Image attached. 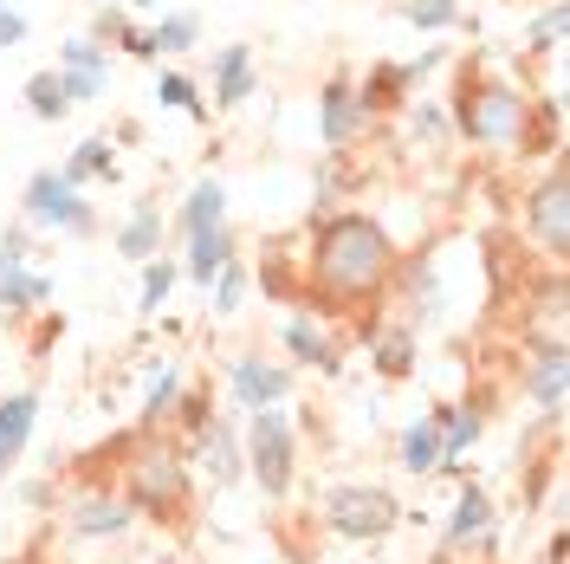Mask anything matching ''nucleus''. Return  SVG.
<instances>
[{
	"mask_svg": "<svg viewBox=\"0 0 570 564\" xmlns=\"http://www.w3.org/2000/svg\"><path fill=\"white\" fill-rule=\"evenodd\" d=\"M395 253H390V234L370 221V214H331L312 241V285L337 305H356L370 299L376 285L390 280Z\"/></svg>",
	"mask_w": 570,
	"mask_h": 564,
	"instance_id": "f257e3e1",
	"label": "nucleus"
},
{
	"mask_svg": "<svg viewBox=\"0 0 570 564\" xmlns=\"http://www.w3.org/2000/svg\"><path fill=\"white\" fill-rule=\"evenodd\" d=\"M461 130L473 143H487V149H512V143H525V130H532V98L512 91V85H473L466 78Z\"/></svg>",
	"mask_w": 570,
	"mask_h": 564,
	"instance_id": "f03ea898",
	"label": "nucleus"
},
{
	"mask_svg": "<svg viewBox=\"0 0 570 564\" xmlns=\"http://www.w3.org/2000/svg\"><path fill=\"white\" fill-rule=\"evenodd\" d=\"M124 474H130V506H142V513H176L181 499H188V467H181V455L156 448V441H142L137 455L124 460Z\"/></svg>",
	"mask_w": 570,
	"mask_h": 564,
	"instance_id": "7ed1b4c3",
	"label": "nucleus"
},
{
	"mask_svg": "<svg viewBox=\"0 0 570 564\" xmlns=\"http://www.w3.org/2000/svg\"><path fill=\"white\" fill-rule=\"evenodd\" d=\"M324 526L337 538H383L395 526V499L383 487H337L324 494Z\"/></svg>",
	"mask_w": 570,
	"mask_h": 564,
	"instance_id": "20e7f679",
	"label": "nucleus"
},
{
	"mask_svg": "<svg viewBox=\"0 0 570 564\" xmlns=\"http://www.w3.org/2000/svg\"><path fill=\"white\" fill-rule=\"evenodd\" d=\"M247 460L259 474V487L279 499L292 487V422L279 409H253V435H247Z\"/></svg>",
	"mask_w": 570,
	"mask_h": 564,
	"instance_id": "39448f33",
	"label": "nucleus"
},
{
	"mask_svg": "<svg viewBox=\"0 0 570 564\" xmlns=\"http://www.w3.org/2000/svg\"><path fill=\"white\" fill-rule=\"evenodd\" d=\"M27 214L46 221V227H66V234H91V208L78 202V188L66 176H52V169H39L27 182Z\"/></svg>",
	"mask_w": 570,
	"mask_h": 564,
	"instance_id": "423d86ee",
	"label": "nucleus"
},
{
	"mask_svg": "<svg viewBox=\"0 0 570 564\" xmlns=\"http://www.w3.org/2000/svg\"><path fill=\"white\" fill-rule=\"evenodd\" d=\"M564 214H570L564 176L551 169V176H544V188H538L532 202H525V227L538 234V247L551 253V260H564V253H570V227H564Z\"/></svg>",
	"mask_w": 570,
	"mask_h": 564,
	"instance_id": "0eeeda50",
	"label": "nucleus"
},
{
	"mask_svg": "<svg viewBox=\"0 0 570 564\" xmlns=\"http://www.w3.org/2000/svg\"><path fill=\"white\" fill-rule=\"evenodd\" d=\"M370 110H363V98H356L351 85L337 78V85H324V98H318V137L331 143V149H344V143L356 137V124H363Z\"/></svg>",
	"mask_w": 570,
	"mask_h": 564,
	"instance_id": "6e6552de",
	"label": "nucleus"
},
{
	"mask_svg": "<svg viewBox=\"0 0 570 564\" xmlns=\"http://www.w3.org/2000/svg\"><path fill=\"white\" fill-rule=\"evenodd\" d=\"M285 389H292V377H285L279 363H266V357H240V363H234V396H240V409H273Z\"/></svg>",
	"mask_w": 570,
	"mask_h": 564,
	"instance_id": "1a4fd4ad",
	"label": "nucleus"
},
{
	"mask_svg": "<svg viewBox=\"0 0 570 564\" xmlns=\"http://www.w3.org/2000/svg\"><path fill=\"white\" fill-rule=\"evenodd\" d=\"M195 460L208 467L214 487H234V480H240V448H234V428H220V422L195 428Z\"/></svg>",
	"mask_w": 570,
	"mask_h": 564,
	"instance_id": "9d476101",
	"label": "nucleus"
},
{
	"mask_svg": "<svg viewBox=\"0 0 570 564\" xmlns=\"http://www.w3.org/2000/svg\"><path fill=\"white\" fill-rule=\"evenodd\" d=\"M525 396H532L544 416H558V402H564V351L558 344L532 351V363H525Z\"/></svg>",
	"mask_w": 570,
	"mask_h": 564,
	"instance_id": "9b49d317",
	"label": "nucleus"
},
{
	"mask_svg": "<svg viewBox=\"0 0 570 564\" xmlns=\"http://www.w3.org/2000/svg\"><path fill=\"white\" fill-rule=\"evenodd\" d=\"M240 98H253V52L247 46H220V59H214V105L234 110Z\"/></svg>",
	"mask_w": 570,
	"mask_h": 564,
	"instance_id": "f8f14e48",
	"label": "nucleus"
},
{
	"mask_svg": "<svg viewBox=\"0 0 570 564\" xmlns=\"http://www.w3.org/2000/svg\"><path fill=\"white\" fill-rule=\"evenodd\" d=\"M33 416H39V396H7L0 402V474L20 460L27 435H33Z\"/></svg>",
	"mask_w": 570,
	"mask_h": 564,
	"instance_id": "ddd939ff",
	"label": "nucleus"
},
{
	"mask_svg": "<svg viewBox=\"0 0 570 564\" xmlns=\"http://www.w3.org/2000/svg\"><path fill=\"white\" fill-rule=\"evenodd\" d=\"M214 227H227V188L220 182H195V195L181 202V234L195 241V234H214Z\"/></svg>",
	"mask_w": 570,
	"mask_h": 564,
	"instance_id": "4468645a",
	"label": "nucleus"
},
{
	"mask_svg": "<svg viewBox=\"0 0 570 564\" xmlns=\"http://www.w3.org/2000/svg\"><path fill=\"white\" fill-rule=\"evenodd\" d=\"M124 526H130V499H110V494L78 499V519H71L78 538H105V532H124Z\"/></svg>",
	"mask_w": 570,
	"mask_h": 564,
	"instance_id": "2eb2a0df",
	"label": "nucleus"
},
{
	"mask_svg": "<svg viewBox=\"0 0 570 564\" xmlns=\"http://www.w3.org/2000/svg\"><path fill=\"white\" fill-rule=\"evenodd\" d=\"M480 532H493V499L480 487H461V506H454V526H448V545H473Z\"/></svg>",
	"mask_w": 570,
	"mask_h": 564,
	"instance_id": "dca6fc26",
	"label": "nucleus"
},
{
	"mask_svg": "<svg viewBox=\"0 0 570 564\" xmlns=\"http://www.w3.org/2000/svg\"><path fill=\"white\" fill-rule=\"evenodd\" d=\"M434 428H441V467H454V460L473 448L480 416H473V409H434Z\"/></svg>",
	"mask_w": 570,
	"mask_h": 564,
	"instance_id": "f3484780",
	"label": "nucleus"
},
{
	"mask_svg": "<svg viewBox=\"0 0 570 564\" xmlns=\"http://www.w3.org/2000/svg\"><path fill=\"white\" fill-rule=\"evenodd\" d=\"M163 247V214L156 208H137L124 227H117V253H130V260H149V253Z\"/></svg>",
	"mask_w": 570,
	"mask_h": 564,
	"instance_id": "a211bd4d",
	"label": "nucleus"
},
{
	"mask_svg": "<svg viewBox=\"0 0 570 564\" xmlns=\"http://www.w3.org/2000/svg\"><path fill=\"white\" fill-rule=\"evenodd\" d=\"M402 467H409V474H434V467H441V428H434V416L402 435Z\"/></svg>",
	"mask_w": 570,
	"mask_h": 564,
	"instance_id": "6ab92c4d",
	"label": "nucleus"
},
{
	"mask_svg": "<svg viewBox=\"0 0 570 564\" xmlns=\"http://www.w3.org/2000/svg\"><path fill=\"white\" fill-rule=\"evenodd\" d=\"M227 260H234V234H227V227H214V234H195V253H188V273H195V280H208V285H214V273H220Z\"/></svg>",
	"mask_w": 570,
	"mask_h": 564,
	"instance_id": "aec40b11",
	"label": "nucleus"
},
{
	"mask_svg": "<svg viewBox=\"0 0 570 564\" xmlns=\"http://www.w3.org/2000/svg\"><path fill=\"white\" fill-rule=\"evenodd\" d=\"M59 176L78 188V182H91V176H110V143L105 137H85L78 149H71V163L59 169Z\"/></svg>",
	"mask_w": 570,
	"mask_h": 564,
	"instance_id": "412c9836",
	"label": "nucleus"
},
{
	"mask_svg": "<svg viewBox=\"0 0 570 564\" xmlns=\"http://www.w3.org/2000/svg\"><path fill=\"white\" fill-rule=\"evenodd\" d=\"M195 33H202V20H195V13H169V20H156V27H149V52H188Z\"/></svg>",
	"mask_w": 570,
	"mask_h": 564,
	"instance_id": "4be33fe9",
	"label": "nucleus"
},
{
	"mask_svg": "<svg viewBox=\"0 0 570 564\" xmlns=\"http://www.w3.org/2000/svg\"><path fill=\"white\" fill-rule=\"evenodd\" d=\"M27 105H33V117H46V124H52V117H66V85H59V71H33V78H27Z\"/></svg>",
	"mask_w": 570,
	"mask_h": 564,
	"instance_id": "5701e85b",
	"label": "nucleus"
},
{
	"mask_svg": "<svg viewBox=\"0 0 570 564\" xmlns=\"http://www.w3.org/2000/svg\"><path fill=\"white\" fill-rule=\"evenodd\" d=\"M46 299V273H27V266H13L7 280H0V305H13V312H27Z\"/></svg>",
	"mask_w": 570,
	"mask_h": 564,
	"instance_id": "b1692460",
	"label": "nucleus"
},
{
	"mask_svg": "<svg viewBox=\"0 0 570 564\" xmlns=\"http://www.w3.org/2000/svg\"><path fill=\"white\" fill-rule=\"evenodd\" d=\"M176 396H181V370L176 363H163V377L149 383V402H142V422H163V416L176 409Z\"/></svg>",
	"mask_w": 570,
	"mask_h": 564,
	"instance_id": "393cba45",
	"label": "nucleus"
},
{
	"mask_svg": "<svg viewBox=\"0 0 570 564\" xmlns=\"http://www.w3.org/2000/svg\"><path fill=\"white\" fill-rule=\"evenodd\" d=\"M59 66L78 71V78H105V46L98 39H71V46H59Z\"/></svg>",
	"mask_w": 570,
	"mask_h": 564,
	"instance_id": "a878e982",
	"label": "nucleus"
},
{
	"mask_svg": "<svg viewBox=\"0 0 570 564\" xmlns=\"http://www.w3.org/2000/svg\"><path fill=\"white\" fill-rule=\"evenodd\" d=\"M454 20H461V0H409V27H422V33H441Z\"/></svg>",
	"mask_w": 570,
	"mask_h": 564,
	"instance_id": "bb28decb",
	"label": "nucleus"
},
{
	"mask_svg": "<svg viewBox=\"0 0 570 564\" xmlns=\"http://www.w3.org/2000/svg\"><path fill=\"white\" fill-rule=\"evenodd\" d=\"M285 344L305 357V363H331V344L312 331V318H292V324H285Z\"/></svg>",
	"mask_w": 570,
	"mask_h": 564,
	"instance_id": "cd10ccee",
	"label": "nucleus"
},
{
	"mask_svg": "<svg viewBox=\"0 0 570 564\" xmlns=\"http://www.w3.org/2000/svg\"><path fill=\"white\" fill-rule=\"evenodd\" d=\"M169 285H176V266H169V260H149V266H142V312H163Z\"/></svg>",
	"mask_w": 570,
	"mask_h": 564,
	"instance_id": "c85d7f7f",
	"label": "nucleus"
},
{
	"mask_svg": "<svg viewBox=\"0 0 570 564\" xmlns=\"http://www.w3.org/2000/svg\"><path fill=\"white\" fill-rule=\"evenodd\" d=\"M156 98H163L169 110H188V117H202V98H195V85H188L181 71H169V78L156 85Z\"/></svg>",
	"mask_w": 570,
	"mask_h": 564,
	"instance_id": "c756f323",
	"label": "nucleus"
},
{
	"mask_svg": "<svg viewBox=\"0 0 570 564\" xmlns=\"http://www.w3.org/2000/svg\"><path fill=\"white\" fill-rule=\"evenodd\" d=\"M558 39H564V7H544L532 27V52H558Z\"/></svg>",
	"mask_w": 570,
	"mask_h": 564,
	"instance_id": "7c9ffc66",
	"label": "nucleus"
},
{
	"mask_svg": "<svg viewBox=\"0 0 570 564\" xmlns=\"http://www.w3.org/2000/svg\"><path fill=\"white\" fill-rule=\"evenodd\" d=\"M240 292H247V273L227 260V266H220V285H214V312H234V305H240Z\"/></svg>",
	"mask_w": 570,
	"mask_h": 564,
	"instance_id": "2f4dec72",
	"label": "nucleus"
},
{
	"mask_svg": "<svg viewBox=\"0 0 570 564\" xmlns=\"http://www.w3.org/2000/svg\"><path fill=\"white\" fill-rule=\"evenodd\" d=\"M59 85H66V105H91L105 91V78H78V71H59Z\"/></svg>",
	"mask_w": 570,
	"mask_h": 564,
	"instance_id": "473e14b6",
	"label": "nucleus"
},
{
	"mask_svg": "<svg viewBox=\"0 0 570 564\" xmlns=\"http://www.w3.org/2000/svg\"><path fill=\"white\" fill-rule=\"evenodd\" d=\"M383 370H390V377L409 370V338H390V344H383Z\"/></svg>",
	"mask_w": 570,
	"mask_h": 564,
	"instance_id": "72a5a7b5",
	"label": "nucleus"
},
{
	"mask_svg": "<svg viewBox=\"0 0 570 564\" xmlns=\"http://www.w3.org/2000/svg\"><path fill=\"white\" fill-rule=\"evenodd\" d=\"M20 39H27V20L13 7H0V46H20Z\"/></svg>",
	"mask_w": 570,
	"mask_h": 564,
	"instance_id": "f704fd0d",
	"label": "nucleus"
},
{
	"mask_svg": "<svg viewBox=\"0 0 570 564\" xmlns=\"http://www.w3.org/2000/svg\"><path fill=\"white\" fill-rule=\"evenodd\" d=\"M130 7H156V0H130Z\"/></svg>",
	"mask_w": 570,
	"mask_h": 564,
	"instance_id": "c9c22d12",
	"label": "nucleus"
},
{
	"mask_svg": "<svg viewBox=\"0 0 570 564\" xmlns=\"http://www.w3.org/2000/svg\"><path fill=\"white\" fill-rule=\"evenodd\" d=\"M0 7H13V0H0Z\"/></svg>",
	"mask_w": 570,
	"mask_h": 564,
	"instance_id": "e433bc0d",
	"label": "nucleus"
}]
</instances>
